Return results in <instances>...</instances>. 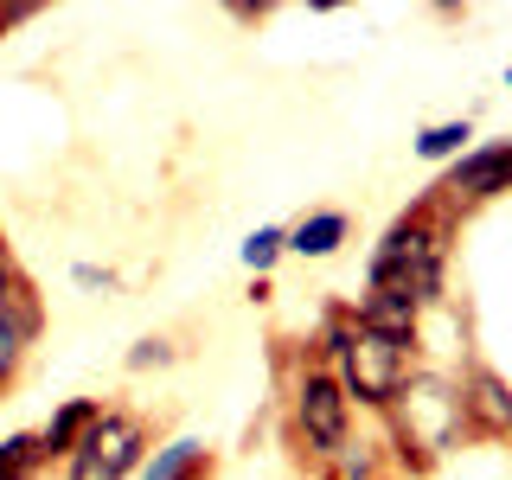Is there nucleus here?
Returning <instances> with one entry per match:
<instances>
[{"label": "nucleus", "mask_w": 512, "mask_h": 480, "mask_svg": "<svg viewBox=\"0 0 512 480\" xmlns=\"http://www.w3.org/2000/svg\"><path fill=\"white\" fill-rule=\"evenodd\" d=\"M500 192H512V135L487 141V148H468L461 160H448L436 199L448 205V212H474V205L500 199Z\"/></svg>", "instance_id": "423d86ee"}, {"label": "nucleus", "mask_w": 512, "mask_h": 480, "mask_svg": "<svg viewBox=\"0 0 512 480\" xmlns=\"http://www.w3.org/2000/svg\"><path fill=\"white\" fill-rule=\"evenodd\" d=\"M468 141H474V122L461 116V122H429L423 135H416V154L423 160H461L468 154Z\"/></svg>", "instance_id": "4468645a"}, {"label": "nucleus", "mask_w": 512, "mask_h": 480, "mask_svg": "<svg viewBox=\"0 0 512 480\" xmlns=\"http://www.w3.org/2000/svg\"><path fill=\"white\" fill-rule=\"evenodd\" d=\"M461 416H468V442H506L512 436V384L493 365L461 372Z\"/></svg>", "instance_id": "0eeeda50"}, {"label": "nucleus", "mask_w": 512, "mask_h": 480, "mask_svg": "<svg viewBox=\"0 0 512 480\" xmlns=\"http://www.w3.org/2000/svg\"><path fill=\"white\" fill-rule=\"evenodd\" d=\"M448 224H455V212H448L436 192L416 199L410 212L378 237L372 263H365V288H372V295H397V301H410V308H436L442 301Z\"/></svg>", "instance_id": "f257e3e1"}, {"label": "nucleus", "mask_w": 512, "mask_h": 480, "mask_svg": "<svg viewBox=\"0 0 512 480\" xmlns=\"http://www.w3.org/2000/svg\"><path fill=\"white\" fill-rule=\"evenodd\" d=\"M346 237H352V218H346V212H308L295 231H288V250H295V256H314V263H320V256H333Z\"/></svg>", "instance_id": "9d476101"}, {"label": "nucleus", "mask_w": 512, "mask_h": 480, "mask_svg": "<svg viewBox=\"0 0 512 480\" xmlns=\"http://www.w3.org/2000/svg\"><path fill=\"white\" fill-rule=\"evenodd\" d=\"M26 288H32V282L20 276V263L7 256V244H0V308H13V301H20Z\"/></svg>", "instance_id": "dca6fc26"}, {"label": "nucleus", "mask_w": 512, "mask_h": 480, "mask_svg": "<svg viewBox=\"0 0 512 480\" xmlns=\"http://www.w3.org/2000/svg\"><path fill=\"white\" fill-rule=\"evenodd\" d=\"M320 365L340 378L346 404L384 416L391 397L404 391V378L416 372V340H391V333L359 327L352 314H327V327H320Z\"/></svg>", "instance_id": "7ed1b4c3"}, {"label": "nucleus", "mask_w": 512, "mask_h": 480, "mask_svg": "<svg viewBox=\"0 0 512 480\" xmlns=\"http://www.w3.org/2000/svg\"><path fill=\"white\" fill-rule=\"evenodd\" d=\"M288 436H295L301 455L320 461V468L352 442V404H346L340 378H333L320 359H308L295 378H288Z\"/></svg>", "instance_id": "20e7f679"}, {"label": "nucleus", "mask_w": 512, "mask_h": 480, "mask_svg": "<svg viewBox=\"0 0 512 480\" xmlns=\"http://www.w3.org/2000/svg\"><path fill=\"white\" fill-rule=\"evenodd\" d=\"M461 442H468L461 384L416 365L404 378V391L391 397V410H384V448H391V461L410 468V474H429L448 448H461Z\"/></svg>", "instance_id": "f03ea898"}, {"label": "nucleus", "mask_w": 512, "mask_h": 480, "mask_svg": "<svg viewBox=\"0 0 512 480\" xmlns=\"http://www.w3.org/2000/svg\"><path fill=\"white\" fill-rule=\"evenodd\" d=\"M199 468H212V448L199 436H173L167 448H154V461L141 468V480H192Z\"/></svg>", "instance_id": "9b49d317"}, {"label": "nucleus", "mask_w": 512, "mask_h": 480, "mask_svg": "<svg viewBox=\"0 0 512 480\" xmlns=\"http://www.w3.org/2000/svg\"><path fill=\"white\" fill-rule=\"evenodd\" d=\"M282 250H288V231H276V224H263V231H250V237H244V269H250V276H269Z\"/></svg>", "instance_id": "2eb2a0df"}, {"label": "nucleus", "mask_w": 512, "mask_h": 480, "mask_svg": "<svg viewBox=\"0 0 512 480\" xmlns=\"http://www.w3.org/2000/svg\"><path fill=\"white\" fill-rule=\"evenodd\" d=\"M192 480H212V468H199V474H192Z\"/></svg>", "instance_id": "a211bd4d"}, {"label": "nucleus", "mask_w": 512, "mask_h": 480, "mask_svg": "<svg viewBox=\"0 0 512 480\" xmlns=\"http://www.w3.org/2000/svg\"><path fill=\"white\" fill-rule=\"evenodd\" d=\"M39 327H45V314H39V295H32V288L13 301V308H0V397L13 391V378H20L26 346L39 340Z\"/></svg>", "instance_id": "6e6552de"}, {"label": "nucleus", "mask_w": 512, "mask_h": 480, "mask_svg": "<svg viewBox=\"0 0 512 480\" xmlns=\"http://www.w3.org/2000/svg\"><path fill=\"white\" fill-rule=\"evenodd\" d=\"M384 468H391L384 442H346L340 455L327 461V480H384Z\"/></svg>", "instance_id": "ddd939ff"}, {"label": "nucleus", "mask_w": 512, "mask_h": 480, "mask_svg": "<svg viewBox=\"0 0 512 480\" xmlns=\"http://www.w3.org/2000/svg\"><path fill=\"white\" fill-rule=\"evenodd\" d=\"M506 90H512V71H506Z\"/></svg>", "instance_id": "6ab92c4d"}, {"label": "nucleus", "mask_w": 512, "mask_h": 480, "mask_svg": "<svg viewBox=\"0 0 512 480\" xmlns=\"http://www.w3.org/2000/svg\"><path fill=\"white\" fill-rule=\"evenodd\" d=\"M103 410H109L103 397H71V404H58V410H52V423L39 429L45 455H52V461H71L77 448H84V436L96 429V416H103Z\"/></svg>", "instance_id": "1a4fd4ad"}, {"label": "nucleus", "mask_w": 512, "mask_h": 480, "mask_svg": "<svg viewBox=\"0 0 512 480\" xmlns=\"http://www.w3.org/2000/svg\"><path fill=\"white\" fill-rule=\"evenodd\" d=\"M45 468H52V455H45L39 429H20V436L0 442V480H39Z\"/></svg>", "instance_id": "f8f14e48"}, {"label": "nucleus", "mask_w": 512, "mask_h": 480, "mask_svg": "<svg viewBox=\"0 0 512 480\" xmlns=\"http://www.w3.org/2000/svg\"><path fill=\"white\" fill-rule=\"evenodd\" d=\"M148 416L135 410H103L96 416V429L84 436L71 461H64V480H128L141 468V455H148Z\"/></svg>", "instance_id": "39448f33"}, {"label": "nucleus", "mask_w": 512, "mask_h": 480, "mask_svg": "<svg viewBox=\"0 0 512 480\" xmlns=\"http://www.w3.org/2000/svg\"><path fill=\"white\" fill-rule=\"evenodd\" d=\"M167 359H173L167 340H141L135 352H128V372H148V365H167Z\"/></svg>", "instance_id": "f3484780"}]
</instances>
